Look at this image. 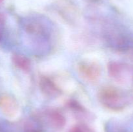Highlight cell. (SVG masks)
<instances>
[{
    "mask_svg": "<svg viewBox=\"0 0 133 132\" xmlns=\"http://www.w3.org/2000/svg\"><path fill=\"white\" fill-rule=\"evenodd\" d=\"M98 99L103 106L114 111L123 110L128 102L125 94L113 86L101 87L98 92Z\"/></svg>",
    "mask_w": 133,
    "mask_h": 132,
    "instance_id": "obj_1",
    "label": "cell"
},
{
    "mask_svg": "<svg viewBox=\"0 0 133 132\" xmlns=\"http://www.w3.org/2000/svg\"><path fill=\"white\" fill-rule=\"evenodd\" d=\"M90 1H99V0H90Z\"/></svg>",
    "mask_w": 133,
    "mask_h": 132,
    "instance_id": "obj_12",
    "label": "cell"
},
{
    "mask_svg": "<svg viewBox=\"0 0 133 132\" xmlns=\"http://www.w3.org/2000/svg\"><path fill=\"white\" fill-rule=\"evenodd\" d=\"M69 132H88V131L86 130L84 128L79 126H75L71 128Z\"/></svg>",
    "mask_w": 133,
    "mask_h": 132,
    "instance_id": "obj_11",
    "label": "cell"
},
{
    "mask_svg": "<svg viewBox=\"0 0 133 132\" xmlns=\"http://www.w3.org/2000/svg\"><path fill=\"white\" fill-rule=\"evenodd\" d=\"M25 28V31L30 34L39 36H46V31L45 30L44 26L41 23L36 21L29 22L26 25Z\"/></svg>",
    "mask_w": 133,
    "mask_h": 132,
    "instance_id": "obj_8",
    "label": "cell"
},
{
    "mask_svg": "<svg viewBox=\"0 0 133 132\" xmlns=\"http://www.w3.org/2000/svg\"><path fill=\"white\" fill-rule=\"evenodd\" d=\"M48 119L49 123L54 128L61 129L66 124V119L64 116L57 110H51L48 113Z\"/></svg>",
    "mask_w": 133,
    "mask_h": 132,
    "instance_id": "obj_6",
    "label": "cell"
},
{
    "mask_svg": "<svg viewBox=\"0 0 133 132\" xmlns=\"http://www.w3.org/2000/svg\"><path fill=\"white\" fill-rule=\"evenodd\" d=\"M5 23H6V17L3 13H0V41L3 38L4 29H5Z\"/></svg>",
    "mask_w": 133,
    "mask_h": 132,
    "instance_id": "obj_10",
    "label": "cell"
},
{
    "mask_svg": "<svg viewBox=\"0 0 133 132\" xmlns=\"http://www.w3.org/2000/svg\"><path fill=\"white\" fill-rule=\"evenodd\" d=\"M39 86L42 93L48 97H57L62 94L60 88L48 76H42L40 77Z\"/></svg>",
    "mask_w": 133,
    "mask_h": 132,
    "instance_id": "obj_4",
    "label": "cell"
},
{
    "mask_svg": "<svg viewBox=\"0 0 133 132\" xmlns=\"http://www.w3.org/2000/svg\"><path fill=\"white\" fill-rule=\"evenodd\" d=\"M13 63L16 67L25 72H29L31 69V60L25 56L14 53L12 56Z\"/></svg>",
    "mask_w": 133,
    "mask_h": 132,
    "instance_id": "obj_7",
    "label": "cell"
},
{
    "mask_svg": "<svg viewBox=\"0 0 133 132\" xmlns=\"http://www.w3.org/2000/svg\"><path fill=\"white\" fill-rule=\"evenodd\" d=\"M67 105L69 107V108L74 110L75 111H79V112H84V111H85V109L79 102L75 100H71L69 102H68Z\"/></svg>",
    "mask_w": 133,
    "mask_h": 132,
    "instance_id": "obj_9",
    "label": "cell"
},
{
    "mask_svg": "<svg viewBox=\"0 0 133 132\" xmlns=\"http://www.w3.org/2000/svg\"><path fill=\"white\" fill-rule=\"evenodd\" d=\"M107 70L109 75L112 78L117 80H120L126 71V67L120 62H110L107 65Z\"/></svg>",
    "mask_w": 133,
    "mask_h": 132,
    "instance_id": "obj_5",
    "label": "cell"
},
{
    "mask_svg": "<svg viewBox=\"0 0 133 132\" xmlns=\"http://www.w3.org/2000/svg\"><path fill=\"white\" fill-rule=\"evenodd\" d=\"M19 107L18 102L12 96L3 94L0 97V110L6 117H16L19 113Z\"/></svg>",
    "mask_w": 133,
    "mask_h": 132,
    "instance_id": "obj_3",
    "label": "cell"
},
{
    "mask_svg": "<svg viewBox=\"0 0 133 132\" xmlns=\"http://www.w3.org/2000/svg\"><path fill=\"white\" fill-rule=\"evenodd\" d=\"M3 1V0H0V3H2Z\"/></svg>",
    "mask_w": 133,
    "mask_h": 132,
    "instance_id": "obj_13",
    "label": "cell"
},
{
    "mask_svg": "<svg viewBox=\"0 0 133 132\" xmlns=\"http://www.w3.org/2000/svg\"><path fill=\"white\" fill-rule=\"evenodd\" d=\"M78 71L83 78L89 82L94 83L101 76V66L94 61H81L77 66Z\"/></svg>",
    "mask_w": 133,
    "mask_h": 132,
    "instance_id": "obj_2",
    "label": "cell"
}]
</instances>
